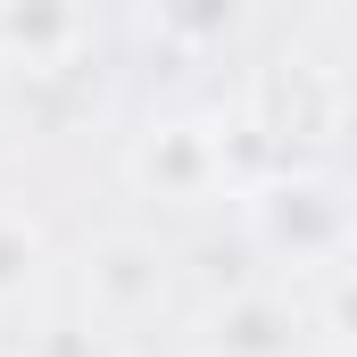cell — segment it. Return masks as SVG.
Returning <instances> with one entry per match:
<instances>
[{"mask_svg":"<svg viewBox=\"0 0 357 357\" xmlns=\"http://www.w3.org/2000/svg\"><path fill=\"white\" fill-rule=\"evenodd\" d=\"M291 341H299V324L274 291H241L233 307L208 316V357H291Z\"/></svg>","mask_w":357,"mask_h":357,"instance_id":"1","label":"cell"},{"mask_svg":"<svg viewBox=\"0 0 357 357\" xmlns=\"http://www.w3.org/2000/svg\"><path fill=\"white\" fill-rule=\"evenodd\" d=\"M299 191H307V208H291V183L266 191V241L291 250V258H333L341 233H349V216H341V199L324 183H299Z\"/></svg>","mask_w":357,"mask_h":357,"instance_id":"2","label":"cell"},{"mask_svg":"<svg viewBox=\"0 0 357 357\" xmlns=\"http://www.w3.org/2000/svg\"><path fill=\"white\" fill-rule=\"evenodd\" d=\"M133 175L150 183V191H167V199H191V191H208V175H216V142H208L199 125H167V133L133 158Z\"/></svg>","mask_w":357,"mask_h":357,"instance_id":"3","label":"cell"},{"mask_svg":"<svg viewBox=\"0 0 357 357\" xmlns=\"http://www.w3.org/2000/svg\"><path fill=\"white\" fill-rule=\"evenodd\" d=\"M158 250H142V241H108L100 258H91V299L108 307V316H142L150 299H158Z\"/></svg>","mask_w":357,"mask_h":357,"instance_id":"4","label":"cell"},{"mask_svg":"<svg viewBox=\"0 0 357 357\" xmlns=\"http://www.w3.org/2000/svg\"><path fill=\"white\" fill-rule=\"evenodd\" d=\"M33 258H42L33 225H25V216H0V299H17V291L33 282Z\"/></svg>","mask_w":357,"mask_h":357,"instance_id":"5","label":"cell"},{"mask_svg":"<svg viewBox=\"0 0 357 357\" xmlns=\"http://www.w3.org/2000/svg\"><path fill=\"white\" fill-rule=\"evenodd\" d=\"M333 333H341V341H357V266L341 274V291H333Z\"/></svg>","mask_w":357,"mask_h":357,"instance_id":"6","label":"cell"},{"mask_svg":"<svg viewBox=\"0 0 357 357\" xmlns=\"http://www.w3.org/2000/svg\"><path fill=\"white\" fill-rule=\"evenodd\" d=\"M324 357H357V341H341V349H324Z\"/></svg>","mask_w":357,"mask_h":357,"instance_id":"7","label":"cell"}]
</instances>
